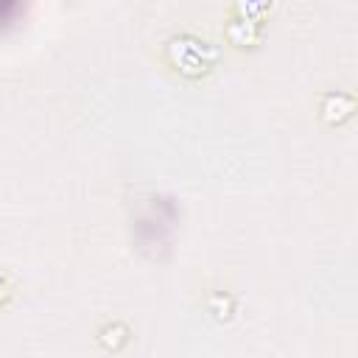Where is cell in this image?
Masks as SVG:
<instances>
[{
	"instance_id": "6da1fadb",
	"label": "cell",
	"mask_w": 358,
	"mask_h": 358,
	"mask_svg": "<svg viewBox=\"0 0 358 358\" xmlns=\"http://www.w3.org/2000/svg\"><path fill=\"white\" fill-rule=\"evenodd\" d=\"M204 45H207V42H196V39H182V42H176L173 50H176V64H179V70H185V73H201V70H207V67H210V59H204V53H207Z\"/></svg>"
},
{
	"instance_id": "7a4b0ae2",
	"label": "cell",
	"mask_w": 358,
	"mask_h": 358,
	"mask_svg": "<svg viewBox=\"0 0 358 358\" xmlns=\"http://www.w3.org/2000/svg\"><path fill=\"white\" fill-rule=\"evenodd\" d=\"M8 299V282L0 277V308H3V302Z\"/></svg>"
}]
</instances>
